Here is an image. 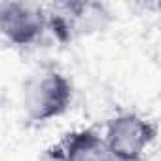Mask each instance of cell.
I'll use <instances>...</instances> for the list:
<instances>
[{
	"label": "cell",
	"instance_id": "6da1fadb",
	"mask_svg": "<svg viewBox=\"0 0 161 161\" xmlns=\"http://www.w3.org/2000/svg\"><path fill=\"white\" fill-rule=\"evenodd\" d=\"M72 103V84L51 66L32 72L23 86V108L31 121L44 123L63 116Z\"/></svg>",
	"mask_w": 161,
	"mask_h": 161
},
{
	"label": "cell",
	"instance_id": "7a4b0ae2",
	"mask_svg": "<svg viewBox=\"0 0 161 161\" xmlns=\"http://www.w3.org/2000/svg\"><path fill=\"white\" fill-rule=\"evenodd\" d=\"M46 8L47 29L53 36L66 44L80 36L104 31L110 25V12L101 2H55Z\"/></svg>",
	"mask_w": 161,
	"mask_h": 161
},
{
	"label": "cell",
	"instance_id": "3957f363",
	"mask_svg": "<svg viewBox=\"0 0 161 161\" xmlns=\"http://www.w3.org/2000/svg\"><path fill=\"white\" fill-rule=\"evenodd\" d=\"M155 125L135 114L121 112L108 119L104 131V144L116 161L142 159L144 150L155 140Z\"/></svg>",
	"mask_w": 161,
	"mask_h": 161
},
{
	"label": "cell",
	"instance_id": "277c9868",
	"mask_svg": "<svg viewBox=\"0 0 161 161\" xmlns=\"http://www.w3.org/2000/svg\"><path fill=\"white\" fill-rule=\"evenodd\" d=\"M47 29L46 8L38 2H0V34L17 47L32 46Z\"/></svg>",
	"mask_w": 161,
	"mask_h": 161
},
{
	"label": "cell",
	"instance_id": "5b68a950",
	"mask_svg": "<svg viewBox=\"0 0 161 161\" xmlns=\"http://www.w3.org/2000/svg\"><path fill=\"white\" fill-rule=\"evenodd\" d=\"M47 157L53 161H116L104 140L91 129L66 133L47 150Z\"/></svg>",
	"mask_w": 161,
	"mask_h": 161
},
{
	"label": "cell",
	"instance_id": "8992f818",
	"mask_svg": "<svg viewBox=\"0 0 161 161\" xmlns=\"http://www.w3.org/2000/svg\"><path fill=\"white\" fill-rule=\"evenodd\" d=\"M135 161H144V159H135Z\"/></svg>",
	"mask_w": 161,
	"mask_h": 161
}]
</instances>
